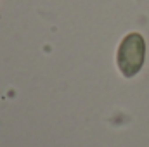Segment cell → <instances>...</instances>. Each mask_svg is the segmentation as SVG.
Masks as SVG:
<instances>
[{
    "mask_svg": "<svg viewBox=\"0 0 149 147\" xmlns=\"http://www.w3.org/2000/svg\"><path fill=\"white\" fill-rule=\"evenodd\" d=\"M146 59V42L142 35L130 33L121 40L116 54V62L125 78H132L144 66Z\"/></svg>",
    "mask_w": 149,
    "mask_h": 147,
    "instance_id": "1",
    "label": "cell"
}]
</instances>
